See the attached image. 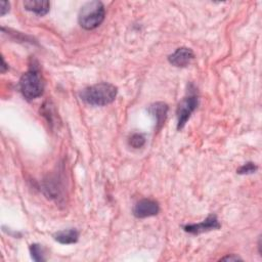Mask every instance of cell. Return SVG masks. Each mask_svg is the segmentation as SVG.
I'll use <instances>...</instances> for the list:
<instances>
[{
	"mask_svg": "<svg viewBox=\"0 0 262 262\" xmlns=\"http://www.w3.org/2000/svg\"><path fill=\"white\" fill-rule=\"evenodd\" d=\"M117 92L116 86L102 82L83 89L80 93V97L87 104L102 106L113 102L117 96Z\"/></svg>",
	"mask_w": 262,
	"mask_h": 262,
	"instance_id": "1",
	"label": "cell"
},
{
	"mask_svg": "<svg viewBox=\"0 0 262 262\" xmlns=\"http://www.w3.org/2000/svg\"><path fill=\"white\" fill-rule=\"evenodd\" d=\"M104 16L105 9L102 2L90 1L81 7L78 20L83 29L93 30L103 21Z\"/></svg>",
	"mask_w": 262,
	"mask_h": 262,
	"instance_id": "2",
	"label": "cell"
},
{
	"mask_svg": "<svg viewBox=\"0 0 262 262\" xmlns=\"http://www.w3.org/2000/svg\"><path fill=\"white\" fill-rule=\"evenodd\" d=\"M19 89L24 97L28 100L37 98L43 93L44 83L36 68H31L21 76L19 80Z\"/></svg>",
	"mask_w": 262,
	"mask_h": 262,
	"instance_id": "3",
	"label": "cell"
},
{
	"mask_svg": "<svg viewBox=\"0 0 262 262\" xmlns=\"http://www.w3.org/2000/svg\"><path fill=\"white\" fill-rule=\"evenodd\" d=\"M198 106V96L195 94H189L184 97L177 107V129L180 130L184 127L190 115Z\"/></svg>",
	"mask_w": 262,
	"mask_h": 262,
	"instance_id": "4",
	"label": "cell"
},
{
	"mask_svg": "<svg viewBox=\"0 0 262 262\" xmlns=\"http://www.w3.org/2000/svg\"><path fill=\"white\" fill-rule=\"evenodd\" d=\"M160 207L156 201L149 199L140 200L133 209V214L137 218H146L155 216L159 213Z\"/></svg>",
	"mask_w": 262,
	"mask_h": 262,
	"instance_id": "5",
	"label": "cell"
},
{
	"mask_svg": "<svg viewBox=\"0 0 262 262\" xmlns=\"http://www.w3.org/2000/svg\"><path fill=\"white\" fill-rule=\"evenodd\" d=\"M220 227V223L215 215H209L203 222L198 224H187L183 226L186 232L192 234H199L205 231H209L212 229H217Z\"/></svg>",
	"mask_w": 262,
	"mask_h": 262,
	"instance_id": "6",
	"label": "cell"
},
{
	"mask_svg": "<svg viewBox=\"0 0 262 262\" xmlns=\"http://www.w3.org/2000/svg\"><path fill=\"white\" fill-rule=\"evenodd\" d=\"M193 57H194V54L190 48L180 47V48H177L171 55H169L168 59L171 64L178 68H183L189 64L190 61L193 59Z\"/></svg>",
	"mask_w": 262,
	"mask_h": 262,
	"instance_id": "7",
	"label": "cell"
},
{
	"mask_svg": "<svg viewBox=\"0 0 262 262\" xmlns=\"http://www.w3.org/2000/svg\"><path fill=\"white\" fill-rule=\"evenodd\" d=\"M148 112L156 121V129L160 130L166 120L167 113H168V105L164 102H156L149 106Z\"/></svg>",
	"mask_w": 262,
	"mask_h": 262,
	"instance_id": "8",
	"label": "cell"
},
{
	"mask_svg": "<svg viewBox=\"0 0 262 262\" xmlns=\"http://www.w3.org/2000/svg\"><path fill=\"white\" fill-rule=\"evenodd\" d=\"M53 237L55 241H57L60 244L63 245H69V244H74L78 241L79 238V231L75 228H70V229H64L57 231L53 234Z\"/></svg>",
	"mask_w": 262,
	"mask_h": 262,
	"instance_id": "9",
	"label": "cell"
},
{
	"mask_svg": "<svg viewBox=\"0 0 262 262\" xmlns=\"http://www.w3.org/2000/svg\"><path fill=\"white\" fill-rule=\"evenodd\" d=\"M24 6L27 10L32 11L38 15H45L49 11L50 3L48 1H36V0H29L24 2Z\"/></svg>",
	"mask_w": 262,
	"mask_h": 262,
	"instance_id": "10",
	"label": "cell"
},
{
	"mask_svg": "<svg viewBox=\"0 0 262 262\" xmlns=\"http://www.w3.org/2000/svg\"><path fill=\"white\" fill-rule=\"evenodd\" d=\"M144 143H145V138L140 133H134L129 138V144L134 148L142 147L144 145Z\"/></svg>",
	"mask_w": 262,
	"mask_h": 262,
	"instance_id": "11",
	"label": "cell"
},
{
	"mask_svg": "<svg viewBox=\"0 0 262 262\" xmlns=\"http://www.w3.org/2000/svg\"><path fill=\"white\" fill-rule=\"evenodd\" d=\"M30 252H31V256L35 261H44V257H43V251L40 245L38 244H32L30 246Z\"/></svg>",
	"mask_w": 262,
	"mask_h": 262,
	"instance_id": "12",
	"label": "cell"
},
{
	"mask_svg": "<svg viewBox=\"0 0 262 262\" xmlns=\"http://www.w3.org/2000/svg\"><path fill=\"white\" fill-rule=\"evenodd\" d=\"M257 170V166L251 162L243 165L242 167H239L237 169V173L238 174H251L254 173Z\"/></svg>",
	"mask_w": 262,
	"mask_h": 262,
	"instance_id": "13",
	"label": "cell"
},
{
	"mask_svg": "<svg viewBox=\"0 0 262 262\" xmlns=\"http://www.w3.org/2000/svg\"><path fill=\"white\" fill-rule=\"evenodd\" d=\"M9 10V3L6 1L1 2V15H4Z\"/></svg>",
	"mask_w": 262,
	"mask_h": 262,
	"instance_id": "14",
	"label": "cell"
},
{
	"mask_svg": "<svg viewBox=\"0 0 262 262\" xmlns=\"http://www.w3.org/2000/svg\"><path fill=\"white\" fill-rule=\"evenodd\" d=\"M241 258H238L237 256H227L222 258V260H239Z\"/></svg>",
	"mask_w": 262,
	"mask_h": 262,
	"instance_id": "15",
	"label": "cell"
},
{
	"mask_svg": "<svg viewBox=\"0 0 262 262\" xmlns=\"http://www.w3.org/2000/svg\"><path fill=\"white\" fill-rule=\"evenodd\" d=\"M5 68H6V64H5V62H4V58L2 57V66H1V72H2V73L5 72Z\"/></svg>",
	"mask_w": 262,
	"mask_h": 262,
	"instance_id": "16",
	"label": "cell"
}]
</instances>
